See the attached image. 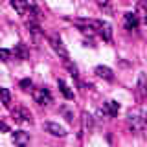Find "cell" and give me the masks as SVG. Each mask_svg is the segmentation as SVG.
I'll return each mask as SVG.
<instances>
[{
  "mask_svg": "<svg viewBox=\"0 0 147 147\" xmlns=\"http://www.w3.org/2000/svg\"><path fill=\"white\" fill-rule=\"evenodd\" d=\"M0 101H2L6 107H9V103H11V94H9V90L4 88V86H0Z\"/></svg>",
  "mask_w": 147,
  "mask_h": 147,
  "instance_id": "16",
  "label": "cell"
},
{
  "mask_svg": "<svg viewBox=\"0 0 147 147\" xmlns=\"http://www.w3.org/2000/svg\"><path fill=\"white\" fill-rule=\"evenodd\" d=\"M15 57H17V59H20V61H26V59L30 57V50L26 48V44L18 42V44L15 46Z\"/></svg>",
  "mask_w": 147,
  "mask_h": 147,
  "instance_id": "12",
  "label": "cell"
},
{
  "mask_svg": "<svg viewBox=\"0 0 147 147\" xmlns=\"http://www.w3.org/2000/svg\"><path fill=\"white\" fill-rule=\"evenodd\" d=\"M50 46L53 48V52L59 55V57L63 59V61H66V59H70V55H68V50L64 48L63 44V39L59 35H50Z\"/></svg>",
  "mask_w": 147,
  "mask_h": 147,
  "instance_id": "3",
  "label": "cell"
},
{
  "mask_svg": "<svg viewBox=\"0 0 147 147\" xmlns=\"http://www.w3.org/2000/svg\"><path fill=\"white\" fill-rule=\"evenodd\" d=\"M138 90L144 94V92H147V76L145 74H140L138 76Z\"/></svg>",
  "mask_w": 147,
  "mask_h": 147,
  "instance_id": "18",
  "label": "cell"
},
{
  "mask_svg": "<svg viewBox=\"0 0 147 147\" xmlns=\"http://www.w3.org/2000/svg\"><path fill=\"white\" fill-rule=\"evenodd\" d=\"M134 13H136V17L140 18V20H144L147 24V2H138Z\"/></svg>",
  "mask_w": 147,
  "mask_h": 147,
  "instance_id": "13",
  "label": "cell"
},
{
  "mask_svg": "<svg viewBox=\"0 0 147 147\" xmlns=\"http://www.w3.org/2000/svg\"><path fill=\"white\" fill-rule=\"evenodd\" d=\"M0 131H2V132H9V127L4 121H0Z\"/></svg>",
  "mask_w": 147,
  "mask_h": 147,
  "instance_id": "24",
  "label": "cell"
},
{
  "mask_svg": "<svg viewBox=\"0 0 147 147\" xmlns=\"http://www.w3.org/2000/svg\"><path fill=\"white\" fill-rule=\"evenodd\" d=\"M64 66L68 68V72H70V76H72V77H76V79L79 77V72H77V66H76V64H74L72 61H70V59H66V61H64Z\"/></svg>",
  "mask_w": 147,
  "mask_h": 147,
  "instance_id": "17",
  "label": "cell"
},
{
  "mask_svg": "<svg viewBox=\"0 0 147 147\" xmlns=\"http://www.w3.org/2000/svg\"><path fill=\"white\" fill-rule=\"evenodd\" d=\"M11 116H13V119H15L17 123H31V121H33L31 112H30L28 109H24V107H17V109L11 112Z\"/></svg>",
  "mask_w": 147,
  "mask_h": 147,
  "instance_id": "5",
  "label": "cell"
},
{
  "mask_svg": "<svg viewBox=\"0 0 147 147\" xmlns=\"http://www.w3.org/2000/svg\"><path fill=\"white\" fill-rule=\"evenodd\" d=\"M98 6H99V9H103V11H107L109 15L112 13V6H110V4H107V2H98Z\"/></svg>",
  "mask_w": 147,
  "mask_h": 147,
  "instance_id": "23",
  "label": "cell"
},
{
  "mask_svg": "<svg viewBox=\"0 0 147 147\" xmlns=\"http://www.w3.org/2000/svg\"><path fill=\"white\" fill-rule=\"evenodd\" d=\"M11 7L15 9L18 15L24 17L26 15V9H28V2H18V0H13V2H11Z\"/></svg>",
  "mask_w": 147,
  "mask_h": 147,
  "instance_id": "15",
  "label": "cell"
},
{
  "mask_svg": "<svg viewBox=\"0 0 147 147\" xmlns=\"http://www.w3.org/2000/svg\"><path fill=\"white\" fill-rule=\"evenodd\" d=\"M11 59V52L6 48H0V61H9Z\"/></svg>",
  "mask_w": 147,
  "mask_h": 147,
  "instance_id": "20",
  "label": "cell"
},
{
  "mask_svg": "<svg viewBox=\"0 0 147 147\" xmlns=\"http://www.w3.org/2000/svg\"><path fill=\"white\" fill-rule=\"evenodd\" d=\"M33 98H35V103H39L40 107H46V105L52 103V94H50V90L42 86V88H37L33 92Z\"/></svg>",
  "mask_w": 147,
  "mask_h": 147,
  "instance_id": "4",
  "label": "cell"
},
{
  "mask_svg": "<svg viewBox=\"0 0 147 147\" xmlns=\"http://www.w3.org/2000/svg\"><path fill=\"white\" fill-rule=\"evenodd\" d=\"M26 26H28V30L31 31L33 35H39L40 33V26H39V22H33V20H26Z\"/></svg>",
  "mask_w": 147,
  "mask_h": 147,
  "instance_id": "19",
  "label": "cell"
},
{
  "mask_svg": "<svg viewBox=\"0 0 147 147\" xmlns=\"http://www.w3.org/2000/svg\"><path fill=\"white\" fill-rule=\"evenodd\" d=\"M119 103L118 101H114V99H110V101H107L105 103V107L101 109V112L103 114H107V116H110V118H114V116H118V112H119Z\"/></svg>",
  "mask_w": 147,
  "mask_h": 147,
  "instance_id": "9",
  "label": "cell"
},
{
  "mask_svg": "<svg viewBox=\"0 0 147 147\" xmlns=\"http://www.w3.org/2000/svg\"><path fill=\"white\" fill-rule=\"evenodd\" d=\"M18 85H20V88H22V90H30L33 83H31V79H30V77H26V79H22L20 83H18Z\"/></svg>",
  "mask_w": 147,
  "mask_h": 147,
  "instance_id": "22",
  "label": "cell"
},
{
  "mask_svg": "<svg viewBox=\"0 0 147 147\" xmlns=\"http://www.w3.org/2000/svg\"><path fill=\"white\" fill-rule=\"evenodd\" d=\"M86 22H88V26L96 31V33H99L101 37H103V40H107V42L112 40V28H110L109 22H105V20H94V18H86Z\"/></svg>",
  "mask_w": 147,
  "mask_h": 147,
  "instance_id": "2",
  "label": "cell"
},
{
  "mask_svg": "<svg viewBox=\"0 0 147 147\" xmlns=\"http://www.w3.org/2000/svg\"><path fill=\"white\" fill-rule=\"evenodd\" d=\"M61 112L64 114V119H66L68 123H72V121H74V114H72V112H70V110H68L66 107H61Z\"/></svg>",
  "mask_w": 147,
  "mask_h": 147,
  "instance_id": "21",
  "label": "cell"
},
{
  "mask_svg": "<svg viewBox=\"0 0 147 147\" xmlns=\"http://www.w3.org/2000/svg\"><path fill=\"white\" fill-rule=\"evenodd\" d=\"M44 129H46V131H48L52 136H59V138L66 136V131H64V127H61L59 123H55V121H48V123H44Z\"/></svg>",
  "mask_w": 147,
  "mask_h": 147,
  "instance_id": "8",
  "label": "cell"
},
{
  "mask_svg": "<svg viewBox=\"0 0 147 147\" xmlns=\"http://www.w3.org/2000/svg\"><path fill=\"white\" fill-rule=\"evenodd\" d=\"M57 85H59V90H61V94L64 96V98H66V99H74V92L70 90V86H68L63 79H59Z\"/></svg>",
  "mask_w": 147,
  "mask_h": 147,
  "instance_id": "14",
  "label": "cell"
},
{
  "mask_svg": "<svg viewBox=\"0 0 147 147\" xmlns=\"http://www.w3.org/2000/svg\"><path fill=\"white\" fill-rule=\"evenodd\" d=\"M11 140L17 147H28V144H30V134L24 131H15V132H11Z\"/></svg>",
  "mask_w": 147,
  "mask_h": 147,
  "instance_id": "6",
  "label": "cell"
},
{
  "mask_svg": "<svg viewBox=\"0 0 147 147\" xmlns=\"http://www.w3.org/2000/svg\"><path fill=\"white\" fill-rule=\"evenodd\" d=\"M92 127V116L88 112H83L81 114V132H79V138H83L85 132H88Z\"/></svg>",
  "mask_w": 147,
  "mask_h": 147,
  "instance_id": "11",
  "label": "cell"
},
{
  "mask_svg": "<svg viewBox=\"0 0 147 147\" xmlns=\"http://www.w3.org/2000/svg\"><path fill=\"white\" fill-rule=\"evenodd\" d=\"M127 123H129V129L132 132H138L142 129H147V121H145V112L140 109L136 110H131L127 114Z\"/></svg>",
  "mask_w": 147,
  "mask_h": 147,
  "instance_id": "1",
  "label": "cell"
},
{
  "mask_svg": "<svg viewBox=\"0 0 147 147\" xmlns=\"http://www.w3.org/2000/svg\"><path fill=\"white\" fill-rule=\"evenodd\" d=\"M96 76L98 77H103V79H107V81H112L114 79V72L110 70L109 66H103V64H99V66H96Z\"/></svg>",
  "mask_w": 147,
  "mask_h": 147,
  "instance_id": "10",
  "label": "cell"
},
{
  "mask_svg": "<svg viewBox=\"0 0 147 147\" xmlns=\"http://www.w3.org/2000/svg\"><path fill=\"white\" fill-rule=\"evenodd\" d=\"M123 24H125L127 30L132 31V30H136V28H138V24H140V18L136 17L134 11H127L125 17H123Z\"/></svg>",
  "mask_w": 147,
  "mask_h": 147,
  "instance_id": "7",
  "label": "cell"
}]
</instances>
